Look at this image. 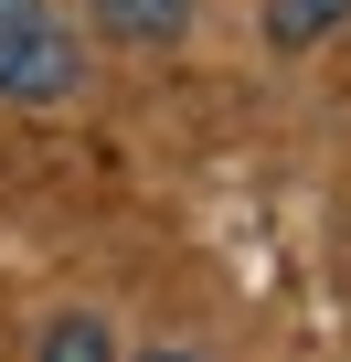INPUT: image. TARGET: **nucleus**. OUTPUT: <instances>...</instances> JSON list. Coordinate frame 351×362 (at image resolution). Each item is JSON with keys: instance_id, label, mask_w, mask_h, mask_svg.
<instances>
[{"instance_id": "6", "label": "nucleus", "mask_w": 351, "mask_h": 362, "mask_svg": "<svg viewBox=\"0 0 351 362\" xmlns=\"http://www.w3.org/2000/svg\"><path fill=\"white\" fill-rule=\"evenodd\" d=\"M160 362H182V351H160Z\"/></svg>"}, {"instance_id": "5", "label": "nucleus", "mask_w": 351, "mask_h": 362, "mask_svg": "<svg viewBox=\"0 0 351 362\" xmlns=\"http://www.w3.org/2000/svg\"><path fill=\"white\" fill-rule=\"evenodd\" d=\"M22 22H43V0H0V33H22Z\"/></svg>"}, {"instance_id": "3", "label": "nucleus", "mask_w": 351, "mask_h": 362, "mask_svg": "<svg viewBox=\"0 0 351 362\" xmlns=\"http://www.w3.org/2000/svg\"><path fill=\"white\" fill-rule=\"evenodd\" d=\"M351 22V0H266V43L277 54H309V43H330Z\"/></svg>"}, {"instance_id": "4", "label": "nucleus", "mask_w": 351, "mask_h": 362, "mask_svg": "<svg viewBox=\"0 0 351 362\" xmlns=\"http://www.w3.org/2000/svg\"><path fill=\"white\" fill-rule=\"evenodd\" d=\"M43 362H117V341H107V320H54Z\"/></svg>"}, {"instance_id": "2", "label": "nucleus", "mask_w": 351, "mask_h": 362, "mask_svg": "<svg viewBox=\"0 0 351 362\" xmlns=\"http://www.w3.org/2000/svg\"><path fill=\"white\" fill-rule=\"evenodd\" d=\"M192 22V0H96V33L107 43H170Z\"/></svg>"}, {"instance_id": "1", "label": "nucleus", "mask_w": 351, "mask_h": 362, "mask_svg": "<svg viewBox=\"0 0 351 362\" xmlns=\"http://www.w3.org/2000/svg\"><path fill=\"white\" fill-rule=\"evenodd\" d=\"M75 33L43 11V22H22V33H0V96L11 107H54V96H75Z\"/></svg>"}]
</instances>
